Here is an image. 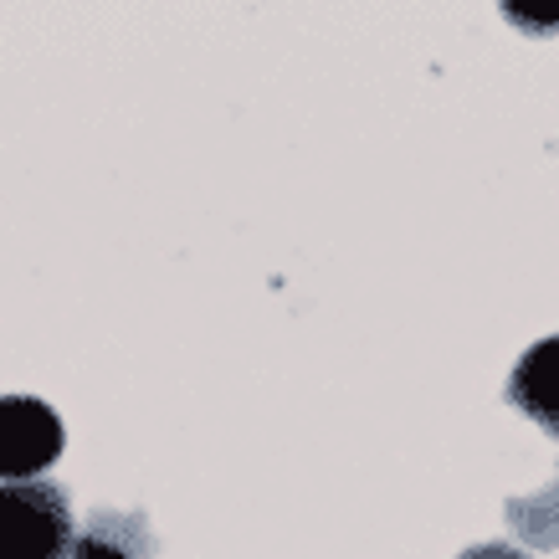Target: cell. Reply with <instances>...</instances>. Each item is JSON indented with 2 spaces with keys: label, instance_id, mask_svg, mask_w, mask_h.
Wrapping results in <instances>:
<instances>
[{
  "label": "cell",
  "instance_id": "cell-2",
  "mask_svg": "<svg viewBox=\"0 0 559 559\" xmlns=\"http://www.w3.org/2000/svg\"><path fill=\"white\" fill-rule=\"evenodd\" d=\"M62 416L36 395H0V483H32L62 457Z\"/></svg>",
  "mask_w": 559,
  "mask_h": 559
},
{
  "label": "cell",
  "instance_id": "cell-4",
  "mask_svg": "<svg viewBox=\"0 0 559 559\" xmlns=\"http://www.w3.org/2000/svg\"><path fill=\"white\" fill-rule=\"evenodd\" d=\"M154 528L134 509H93L72 534L68 559H154Z\"/></svg>",
  "mask_w": 559,
  "mask_h": 559
},
{
  "label": "cell",
  "instance_id": "cell-6",
  "mask_svg": "<svg viewBox=\"0 0 559 559\" xmlns=\"http://www.w3.org/2000/svg\"><path fill=\"white\" fill-rule=\"evenodd\" d=\"M498 11L513 32L524 36H559V0H498Z\"/></svg>",
  "mask_w": 559,
  "mask_h": 559
},
{
  "label": "cell",
  "instance_id": "cell-3",
  "mask_svg": "<svg viewBox=\"0 0 559 559\" xmlns=\"http://www.w3.org/2000/svg\"><path fill=\"white\" fill-rule=\"evenodd\" d=\"M509 406L559 441V334L528 344L509 370Z\"/></svg>",
  "mask_w": 559,
  "mask_h": 559
},
{
  "label": "cell",
  "instance_id": "cell-5",
  "mask_svg": "<svg viewBox=\"0 0 559 559\" xmlns=\"http://www.w3.org/2000/svg\"><path fill=\"white\" fill-rule=\"evenodd\" d=\"M509 524L513 534L534 549H555L559 544V477L544 483L539 492H524V498H509Z\"/></svg>",
  "mask_w": 559,
  "mask_h": 559
},
{
  "label": "cell",
  "instance_id": "cell-1",
  "mask_svg": "<svg viewBox=\"0 0 559 559\" xmlns=\"http://www.w3.org/2000/svg\"><path fill=\"white\" fill-rule=\"evenodd\" d=\"M72 534L78 519L62 483H0V559H68Z\"/></svg>",
  "mask_w": 559,
  "mask_h": 559
},
{
  "label": "cell",
  "instance_id": "cell-7",
  "mask_svg": "<svg viewBox=\"0 0 559 559\" xmlns=\"http://www.w3.org/2000/svg\"><path fill=\"white\" fill-rule=\"evenodd\" d=\"M457 559H528L524 549H513V544H473L467 555H457Z\"/></svg>",
  "mask_w": 559,
  "mask_h": 559
}]
</instances>
